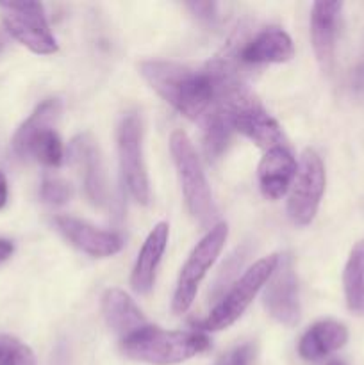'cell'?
<instances>
[{
    "mask_svg": "<svg viewBox=\"0 0 364 365\" xmlns=\"http://www.w3.org/2000/svg\"><path fill=\"white\" fill-rule=\"evenodd\" d=\"M150 88L189 120L203 118L214 102V81L209 68L191 70L170 61H145L139 64Z\"/></svg>",
    "mask_w": 364,
    "mask_h": 365,
    "instance_id": "1",
    "label": "cell"
},
{
    "mask_svg": "<svg viewBox=\"0 0 364 365\" xmlns=\"http://www.w3.org/2000/svg\"><path fill=\"white\" fill-rule=\"evenodd\" d=\"M209 339L198 331H175L150 327L121 339V351L136 362L175 365L207 351Z\"/></svg>",
    "mask_w": 364,
    "mask_h": 365,
    "instance_id": "2",
    "label": "cell"
},
{
    "mask_svg": "<svg viewBox=\"0 0 364 365\" xmlns=\"http://www.w3.org/2000/svg\"><path fill=\"white\" fill-rule=\"evenodd\" d=\"M170 152L181 178L182 195L189 214L198 221L202 227H211L216 220V205L213 202L209 182L202 170L198 155H196L193 143L186 132L175 130L170 138ZM214 227V225H213Z\"/></svg>",
    "mask_w": 364,
    "mask_h": 365,
    "instance_id": "3",
    "label": "cell"
},
{
    "mask_svg": "<svg viewBox=\"0 0 364 365\" xmlns=\"http://www.w3.org/2000/svg\"><path fill=\"white\" fill-rule=\"evenodd\" d=\"M277 264L278 255H270L257 260L252 267L245 271V274L238 282H234L231 291L223 298H220L218 305L211 310V314L200 327L203 330L220 331L234 324L243 316V312L248 309V305L256 298L257 292L263 289V285H266V282L270 280Z\"/></svg>",
    "mask_w": 364,
    "mask_h": 365,
    "instance_id": "4",
    "label": "cell"
},
{
    "mask_svg": "<svg viewBox=\"0 0 364 365\" xmlns=\"http://www.w3.org/2000/svg\"><path fill=\"white\" fill-rule=\"evenodd\" d=\"M228 237V227L225 223H216L209 228L202 241L193 248L191 255L188 257L178 274L177 287H175L171 309L175 314H184L195 302L196 291L200 282L206 278L207 271L216 262L218 255L223 250L225 241Z\"/></svg>",
    "mask_w": 364,
    "mask_h": 365,
    "instance_id": "5",
    "label": "cell"
},
{
    "mask_svg": "<svg viewBox=\"0 0 364 365\" xmlns=\"http://www.w3.org/2000/svg\"><path fill=\"white\" fill-rule=\"evenodd\" d=\"M325 166L314 150H305L300 157L296 177L289 189L288 214L298 227H307L314 220L325 192Z\"/></svg>",
    "mask_w": 364,
    "mask_h": 365,
    "instance_id": "6",
    "label": "cell"
},
{
    "mask_svg": "<svg viewBox=\"0 0 364 365\" xmlns=\"http://www.w3.org/2000/svg\"><path fill=\"white\" fill-rule=\"evenodd\" d=\"M0 16L7 32L31 52L50 56L59 48L39 2L0 4Z\"/></svg>",
    "mask_w": 364,
    "mask_h": 365,
    "instance_id": "7",
    "label": "cell"
},
{
    "mask_svg": "<svg viewBox=\"0 0 364 365\" xmlns=\"http://www.w3.org/2000/svg\"><path fill=\"white\" fill-rule=\"evenodd\" d=\"M141 118L136 113L123 116L118 127V155L125 185L132 198L141 205L150 202V182L143 160Z\"/></svg>",
    "mask_w": 364,
    "mask_h": 365,
    "instance_id": "8",
    "label": "cell"
},
{
    "mask_svg": "<svg viewBox=\"0 0 364 365\" xmlns=\"http://www.w3.org/2000/svg\"><path fill=\"white\" fill-rule=\"evenodd\" d=\"M264 307L275 321L285 327H295L300 321L298 280L291 255L278 257V264L264 292Z\"/></svg>",
    "mask_w": 364,
    "mask_h": 365,
    "instance_id": "9",
    "label": "cell"
},
{
    "mask_svg": "<svg viewBox=\"0 0 364 365\" xmlns=\"http://www.w3.org/2000/svg\"><path fill=\"white\" fill-rule=\"evenodd\" d=\"M70 159L82 177V185L95 205H106L107 202V177L98 145L89 134H81L70 143Z\"/></svg>",
    "mask_w": 364,
    "mask_h": 365,
    "instance_id": "10",
    "label": "cell"
},
{
    "mask_svg": "<svg viewBox=\"0 0 364 365\" xmlns=\"http://www.w3.org/2000/svg\"><path fill=\"white\" fill-rule=\"evenodd\" d=\"M57 230L81 252L91 257L116 255L123 248V239L114 232L100 230L86 221L71 216H57L54 220Z\"/></svg>",
    "mask_w": 364,
    "mask_h": 365,
    "instance_id": "11",
    "label": "cell"
},
{
    "mask_svg": "<svg viewBox=\"0 0 364 365\" xmlns=\"http://www.w3.org/2000/svg\"><path fill=\"white\" fill-rule=\"evenodd\" d=\"M343 2H314L310 11V41L318 63L325 71L334 64L335 39Z\"/></svg>",
    "mask_w": 364,
    "mask_h": 365,
    "instance_id": "12",
    "label": "cell"
},
{
    "mask_svg": "<svg viewBox=\"0 0 364 365\" xmlns=\"http://www.w3.org/2000/svg\"><path fill=\"white\" fill-rule=\"evenodd\" d=\"M296 170L298 164L295 157L284 146L268 150L259 163V185L263 195L270 200L282 198L291 189Z\"/></svg>",
    "mask_w": 364,
    "mask_h": 365,
    "instance_id": "13",
    "label": "cell"
},
{
    "mask_svg": "<svg viewBox=\"0 0 364 365\" xmlns=\"http://www.w3.org/2000/svg\"><path fill=\"white\" fill-rule=\"evenodd\" d=\"M168 237H170L168 223H157L143 242L131 274V285L138 294H146L153 287L157 267L168 246Z\"/></svg>",
    "mask_w": 364,
    "mask_h": 365,
    "instance_id": "14",
    "label": "cell"
},
{
    "mask_svg": "<svg viewBox=\"0 0 364 365\" xmlns=\"http://www.w3.org/2000/svg\"><path fill=\"white\" fill-rule=\"evenodd\" d=\"M295 56V46L285 31L278 27L264 29L241 50V61L248 64L288 63Z\"/></svg>",
    "mask_w": 364,
    "mask_h": 365,
    "instance_id": "15",
    "label": "cell"
},
{
    "mask_svg": "<svg viewBox=\"0 0 364 365\" xmlns=\"http://www.w3.org/2000/svg\"><path fill=\"white\" fill-rule=\"evenodd\" d=\"M102 312L111 330L121 339L145 328L146 319L136 303L120 289H109L102 298Z\"/></svg>",
    "mask_w": 364,
    "mask_h": 365,
    "instance_id": "16",
    "label": "cell"
},
{
    "mask_svg": "<svg viewBox=\"0 0 364 365\" xmlns=\"http://www.w3.org/2000/svg\"><path fill=\"white\" fill-rule=\"evenodd\" d=\"M348 341V330L338 321H320L300 339L298 353L303 360L316 362L338 351Z\"/></svg>",
    "mask_w": 364,
    "mask_h": 365,
    "instance_id": "17",
    "label": "cell"
},
{
    "mask_svg": "<svg viewBox=\"0 0 364 365\" xmlns=\"http://www.w3.org/2000/svg\"><path fill=\"white\" fill-rule=\"evenodd\" d=\"M61 114V102L57 98H49L45 102L39 103L36 107L34 113L20 125L13 138V150L18 157L27 159L29 146H31L32 139L39 134V132L46 130V128H54V123L57 121Z\"/></svg>",
    "mask_w": 364,
    "mask_h": 365,
    "instance_id": "18",
    "label": "cell"
},
{
    "mask_svg": "<svg viewBox=\"0 0 364 365\" xmlns=\"http://www.w3.org/2000/svg\"><path fill=\"white\" fill-rule=\"evenodd\" d=\"M343 289L348 309L353 314H364V241H359L350 252L343 271Z\"/></svg>",
    "mask_w": 364,
    "mask_h": 365,
    "instance_id": "19",
    "label": "cell"
},
{
    "mask_svg": "<svg viewBox=\"0 0 364 365\" xmlns=\"http://www.w3.org/2000/svg\"><path fill=\"white\" fill-rule=\"evenodd\" d=\"M231 132L232 127L225 114L218 107L211 106V109L203 114V152L207 159H220L227 148Z\"/></svg>",
    "mask_w": 364,
    "mask_h": 365,
    "instance_id": "20",
    "label": "cell"
},
{
    "mask_svg": "<svg viewBox=\"0 0 364 365\" xmlns=\"http://www.w3.org/2000/svg\"><path fill=\"white\" fill-rule=\"evenodd\" d=\"M29 157H34V159L38 160V163H41L43 166H59V164L63 163L64 148L57 132L54 130V128H46V130L39 132V134L32 139L31 146H29L27 159Z\"/></svg>",
    "mask_w": 364,
    "mask_h": 365,
    "instance_id": "21",
    "label": "cell"
},
{
    "mask_svg": "<svg viewBox=\"0 0 364 365\" xmlns=\"http://www.w3.org/2000/svg\"><path fill=\"white\" fill-rule=\"evenodd\" d=\"M0 365H34V355L24 342L0 334Z\"/></svg>",
    "mask_w": 364,
    "mask_h": 365,
    "instance_id": "22",
    "label": "cell"
},
{
    "mask_svg": "<svg viewBox=\"0 0 364 365\" xmlns=\"http://www.w3.org/2000/svg\"><path fill=\"white\" fill-rule=\"evenodd\" d=\"M74 196V189L68 182L54 178V180H45L41 185V200L49 205H64L70 202Z\"/></svg>",
    "mask_w": 364,
    "mask_h": 365,
    "instance_id": "23",
    "label": "cell"
},
{
    "mask_svg": "<svg viewBox=\"0 0 364 365\" xmlns=\"http://www.w3.org/2000/svg\"><path fill=\"white\" fill-rule=\"evenodd\" d=\"M252 359L253 348L250 344H245L228 351L227 355L221 356L214 365H252Z\"/></svg>",
    "mask_w": 364,
    "mask_h": 365,
    "instance_id": "24",
    "label": "cell"
},
{
    "mask_svg": "<svg viewBox=\"0 0 364 365\" xmlns=\"http://www.w3.org/2000/svg\"><path fill=\"white\" fill-rule=\"evenodd\" d=\"M243 260H245V253H243L241 250H238L234 255H231L228 262L225 264L223 269H221L220 278L216 280V291H214V292H220V291H223L225 287H227L225 284H228V282H231V278L234 277L236 271H238L239 267L243 266Z\"/></svg>",
    "mask_w": 364,
    "mask_h": 365,
    "instance_id": "25",
    "label": "cell"
},
{
    "mask_svg": "<svg viewBox=\"0 0 364 365\" xmlns=\"http://www.w3.org/2000/svg\"><path fill=\"white\" fill-rule=\"evenodd\" d=\"M188 7L193 11V14H195L196 18H200V20L211 21L216 16V4L214 2H189Z\"/></svg>",
    "mask_w": 364,
    "mask_h": 365,
    "instance_id": "26",
    "label": "cell"
},
{
    "mask_svg": "<svg viewBox=\"0 0 364 365\" xmlns=\"http://www.w3.org/2000/svg\"><path fill=\"white\" fill-rule=\"evenodd\" d=\"M352 84H353V89H357V91L360 93L364 91V63H360L359 66L355 68V71H353Z\"/></svg>",
    "mask_w": 364,
    "mask_h": 365,
    "instance_id": "27",
    "label": "cell"
},
{
    "mask_svg": "<svg viewBox=\"0 0 364 365\" xmlns=\"http://www.w3.org/2000/svg\"><path fill=\"white\" fill-rule=\"evenodd\" d=\"M14 252V245L9 241V239H0V264L6 262Z\"/></svg>",
    "mask_w": 364,
    "mask_h": 365,
    "instance_id": "28",
    "label": "cell"
},
{
    "mask_svg": "<svg viewBox=\"0 0 364 365\" xmlns=\"http://www.w3.org/2000/svg\"><path fill=\"white\" fill-rule=\"evenodd\" d=\"M7 203V178L0 171V209H4Z\"/></svg>",
    "mask_w": 364,
    "mask_h": 365,
    "instance_id": "29",
    "label": "cell"
},
{
    "mask_svg": "<svg viewBox=\"0 0 364 365\" xmlns=\"http://www.w3.org/2000/svg\"><path fill=\"white\" fill-rule=\"evenodd\" d=\"M327 365H345L341 362V360H332V362H328Z\"/></svg>",
    "mask_w": 364,
    "mask_h": 365,
    "instance_id": "30",
    "label": "cell"
}]
</instances>
